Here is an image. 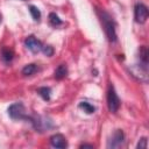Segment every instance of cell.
Wrapping results in <instances>:
<instances>
[{"mask_svg":"<svg viewBox=\"0 0 149 149\" xmlns=\"http://www.w3.org/2000/svg\"><path fill=\"white\" fill-rule=\"evenodd\" d=\"M123 132L121 129H116L113 135L111 136V139L108 140V143H107V148H119L122 143H123Z\"/></svg>","mask_w":149,"mask_h":149,"instance_id":"5","label":"cell"},{"mask_svg":"<svg viewBox=\"0 0 149 149\" xmlns=\"http://www.w3.org/2000/svg\"><path fill=\"white\" fill-rule=\"evenodd\" d=\"M80 148H93V146L92 144H81Z\"/></svg>","mask_w":149,"mask_h":149,"instance_id":"18","label":"cell"},{"mask_svg":"<svg viewBox=\"0 0 149 149\" xmlns=\"http://www.w3.org/2000/svg\"><path fill=\"white\" fill-rule=\"evenodd\" d=\"M50 92H51V90L49 88V87H47V86H43V87H40L38 90H37V93L45 100V101H48V100H50Z\"/></svg>","mask_w":149,"mask_h":149,"instance_id":"10","label":"cell"},{"mask_svg":"<svg viewBox=\"0 0 149 149\" xmlns=\"http://www.w3.org/2000/svg\"><path fill=\"white\" fill-rule=\"evenodd\" d=\"M8 114L13 120H22L28 119L26 115V108L21 102H15L8 107Z\"/></svg>","mask_w":149,"mask_h":149,"instance_id":"3","label":"cell"},{"mask_svg":"<svg viewBox=\"0 0 149 149\" xmlns=\"http://www.w3.org/2000/svg\"><path fill=\"white\" fill-rule=\"evenodd\" d=\"M49 22L51 26L54 27H57V26H61L62 24V20L58 17V15H56L55 13H50L49 14Z\"/></svg>","mask_w":149,"mask_h":149,"instance_id":"12","label":"cell"},{"mask_svg":"<svg viewBox=\"0 0 149 149\" xmlns=\"http://www.w3.org/2000/svg\"><path fill=\"white\" fill-rule=\"evenodd\" d=\"M36 70H37V68H36L35 64H27V65L22 69V74H24V76H30V74H33Z\"/></svg>","mask_w":149,"mask_h":149,"instance_id":"13","label":"cell"},{"mask_svg":"<svg viewBox=\"0 0 149 149\" xmlns=\"http://www.w3.org/2000/svg\"><path fill=\"white\" fill-rule=\"evenodd\" d=\"M149 12L146 5L143 3H137L135 6V21L137 23H144L148 19Z\"/></svg>","mask_w":149,"mask_h":149,"instance_id":"4","label":"cell"},{"mask_svg":"<svg viewBox=\"0 0 149 149\" xmlns=\"http://www.w3.org/2000/svg\"><path fill=\"white\" fill-rule=\"evenodd\" d=\"M148 147V140L146 137H142L137 143V149H146Z\"/></svg>","mask_w":149,"mask_h":149,"instance_id":"17","label":"cell"},{"mask_svg":"<svg viewBox=\"0 0 149 149\" xmlns=\"http://www.w3.org/2000/svg\"><path fill=\"white\" fill-rule=\"evenodd\" d=\"M78 107L80 108V109H83L85 113H87V114H92L94 111H95V108L91 105V104H88V102H86V101H81L79 105H78Z\"/></svg>","mask_w":149,"mask_h":149,"instance_id":"11","label":"cell"},{"mask_svg":"<svg viewBox=\"0 0 149 149\" xmlns=\"http://www.w3.org/2000/svg\"><path fill=\"white\" fill-rule=\"evenodd\" d=\"M13 56H14V54H13V50L12 49L6 48V47L2 48V50H1V57H2V59L5 62H10L13 59Z\"/></svg>","mask_w":149,"mask_h":149,"instance_id":"9","label":"cell"},{"mask_svg":"<svg viewBox=\"0 0 149 149\" xmlns=\"http://www.w3.org/2000/svg\"><path fill=\"white\" fill-rule=\"evenodd\" d=\"M66 74H68V68H66L65 64L58 65V68H57V69L55 70V72H54V77H55L56 79H58V80L65 78Z\"/></svg>","mask_w":149,"mask_h":149,"instance_id":"8","label":"cell"},{"mask_svg":"<svg viewBox=\"0 0 149 149\" xmlns=\"http://www.w3.org/2000/svg\"><path fill=\"white\" fill-rule=\"evenodd\" d=\"M50 144L55 148H66L68 142L66 139L62 134H55L50 137Z\"/></svg>","mask_w":149,"mask_h":149,"instance_id":"7","label":"cell"},{"mask_svg":"<svg viewBox=\"0 0 149 149\" xmlns=\"http://www.w3.org/2000/svg\"><path fill=\"white\" fill-rule=\"evenodd\" d=\"M140 59H141V62L143 64H147L148 63V49L144 45H142L140 48Z\"/></svg>","mask_w":149,"mask_h":149,"instance_id":"14","label":"cell"},{"mask_svg":"<svg viewBox=\"0 0 149 149\" xmlns=\"http://www.w3.org/2000/svg\"><path fill=\"white\" fill-rule=\"evenodd\" d=\"M97 13L101 20V23H102V27H104V30L106 33V36L108 37V40L111 42H114L116 40V33H115V24H114V21L112 19V16L106 13L105 10H100V9H97Z\"/></svg>","mask_w":149,"mask_h":149,"instance_id":"1","label":"cell"},{"mask_svg":"<svg viewBox=\"0 0 149 149\" xmlns=\"http://www.w3.org/2000/svg\"><path fill=\"white\" fill-rule=\"evenodd\" d=\"M29 12H30V14H31V17H33L35 21H40V19H41V12H40V9H38L37 7L30 6V7H29Z\"/></svg>","mask_w":149,"mask_h":149,"instance_id":"15","label":"cell"},{"mask_svg":"<svg viewBox=\"0 0 149 149\" xmlns=\"http://www.w3.org/2000/svg\"><path fill=\"white\" fill-rule=\"evenodd\" d=\"M24 44H26V47L31 51V52H34V54H37V52H40L41 50H42V43H41V41H38L36 37H34V36H28L27 38H26V41H24Z\"/></svg>","mask_w":149,"mask_h":149,"instance_id":"6","label":"cell"},{"mask_svg":"<svg viewBox=\"0 0 149 149\" xmlns=\"http://www.w3.org/2000/svg\"><path fill=\"white\" fill-rule=\"evenodd\" d=\"M107 106L109 112L112 113H116L119 107H120V99L113 87V85L108 86V91H107Z\"/></svg>","mask_w":149,"mask_h":149,"instance_id":"2","label":"cell"},{"mask_svg":"<svg viewBox=\"0 0 149 149\" xmlns=\"http://www.w3.org/2000/svg\"><path fill=\"white\" fill-rule=\"evenodd\" d=\"M41 51H43V54L45 56H52V54H54V49H52L51 45H44V47H42V50Z\"/></svg>","mask_w":149,"mask_h":149,"instance_id":"16","label":"cell"}]
</instances>
